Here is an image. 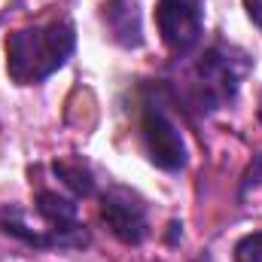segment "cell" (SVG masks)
<instances>
[{
	"instance_id": "cell-1",
	"label": "cell",
	"mask_w": 262,
	"mask_h": 262,
	"mask_svg": "<svg viewBox=\"0 0 262 262\" xmlns=\"http://www.w3.org/2000/svg\"><path fill=\"white\" fill-rule=\"evenodd\" d=\"M76 49V31L67 18L18 28L6 37V70L18 85H37L49 79Z\"/></svg>"
},
{
	"instance_id": "cell-2",
	"label": "cell",
	"mask_w": 262,
	"mask_h": 262,
	"mask_svg": "<svg viewBox=\"0 0 262 262\" xmlns=\"http://www.w3.org/2000/svg\"><path fill=\"white\" fill-rule=\"evenodd\" d=\"M250 55L229 43H213L195 58L186 82V101L198 113H213L235 101L244 76L250 73Z\"/></svg>"
},
{
	"instance_id": "cell-3",
	"label": "cell",
	"mask_w": 262,
	"mask_h": 262,
	"mask_svg": "<svg viewBox=\"0 0 262 262\" xmlns=\"http://www.w3.org/2000/svg\"><path fill=\"white\" fill-rule=\"evenodd\" d=\"M140 140H143V149L149 156V162L162 171H180L186 168V140L177 128L174 116L165 110V104L156 98H146L143 101V110H140Z\"/></svg>"
},
{
	"instance_id": "cell-4",
	"label": "cell",
	"mask_w": 262,
	"mask_h": 262,
	"mask_svg": "<svg viewBox=\"0 0 262 262\" xmlns=\"http://www.w3.org/2000/svg\"><path fill=\"white\" fill-rule=\"evenodd\" d=\"M156 25H159L162 43L174 55L192 52L204 28V0H159Z\"/></svg>"
},
{
	"instance_id": "cell-5",
	"label": "cell",
	"mask_w": 262,
	"mask_h": 262,
	"mask_svg": "<svg viewBox=\"0 0 262 262\" xmlns=\"http://www.w3.org/2000/svg\"><path fill=\"white\" fill-rule=\"evenodd\" d=\"M37 216L43 232L49 235L52 247H82L85 238V226L79 223V207L73 195H61L55 189H40L34 198Z\"/></svg>"
},
{
	"instance_id": "cell-6",
	"label": "cell",
	"mask_w": 262,
	"mask_h": 262,
	"mask_svg": "<svg viewBox=\"0 0 262 262\" xmlns=\"http://www.w3.org/2000/svg\"><path fill=\"white\" fill-rule=\"evenodd\" d=\"M101 216L122 244H140L149 235L146 204L128 186H107L101 192Z\"/></svg>"
},
{
	"instance_id": "cell-7",
	"label": "cell",
	"mask_w": 262,
	"mask_h": 262,
	"mask_svg": "<svg viewBox=\"0 0 262 262\" xmlns=\"http://www.w3.org/2000/svg\"><path fill=\"white\" fill-rule=\"evenodd\" d=\"M104 25L110 31V37L119 46H140L143 43V28H140V9L134 0H107L104 9Z\"/></svg>"
},
{
	"instance_id": "cell-8",
	"label": "cell",
	"mask_w": 262,
	"mask_h": 262,
	"mask_svg": "<svg viewBox=\"0 0 262 262\" xmlns=\"http://www.w3.org/2000/svg\"><path fill=\"white\" fill-rule=\"evenodd\" d=\"M52 171L58 174V180L73 192V198H85L95 192V174L79 162V159H61L52 165Z\"/></svg>"
},
{
	"instance_id": "cell-9",
	"label": "cell",
	"mask_w": 262,
	"mask_h": 262,
	"mask_svg": "<svg viewBox=\"0 0 262 262\" xmlns=\"http://www.w3.org/2000/svg\"><path fill=\"white\" fill-rule=\"evenodd\" d=\"M235 262H262V232H253L235 244Z\"/></svg>"
},
{
	"instance_id": "cell-10",
	"label": "cell",
	"mask_w": 262,
	"mask_h": 262,
	"mask_svg": "<svg viewBox=\"0 0 262 262\" xmlns=\"http://www.w3.org/2000/svg\"><path fill=\"white\" fill-rule=\"evenodd\" d=\"M244 6H247V15L253 18V25L262 31V0H244Z\"/></svg>"
},
{
	"instance_id": "cell-11",
	"label": "cell",
	"mask_w": 262,
	"mask_h": 262,
	"mask_svg": "<svg viewBox=\"0 0 262 262\" xmlns=\"http://www.w3.org/2000/svg\"><path fill=\"white\" fill-rule=\"evenodd\" d=\"M195 262H213V259H210V256H207V253H204V256H198Z\"/></svg>"
},
{
	"instance_id": "cell-12",
	"label": "cell",
	"mask_w": 262,
	"mask_h": 262,
	"mask_svg": "<svg viewBox=\"0 0 262 262\" xmlns=\"http://www.w3.org/2000/svg\"><path fill=\"white\" fill-rule=\"evenodd\" d=\"M259 122H262V101H259Z\"/></svg>"
}]
</instances>
